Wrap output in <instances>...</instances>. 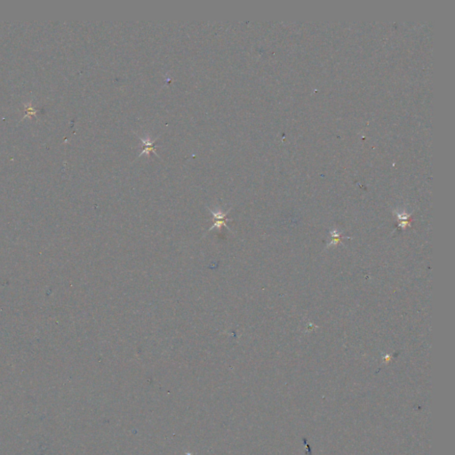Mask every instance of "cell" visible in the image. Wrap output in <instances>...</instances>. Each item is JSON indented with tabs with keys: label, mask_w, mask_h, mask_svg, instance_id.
Returning <instances> with one entry per match:
<instances>
[{
	"label": "cell",
	"mask_w": 455,
	"mask_h": 455,
	"mask_svg": "<svg viewBox=\"0 0 455 455\" xmlns=\"http://www.w3.org/2000/svg\"><path fill=\"white\" fill-rule=\"evenodd\" d=\"M138 137H139V136H138ZM158 137H159V136H156V138L154 140H150V138L143 139L142 137H139L140 140H141L143 143V152L139 154L138 157L143 156V154L149 155L150 152H153L156 156H157V157H158V158H160V156L156 154V150H155V143H156V141Z\"/></svg>",
	"instance_id": "1"
}]
</instances>
